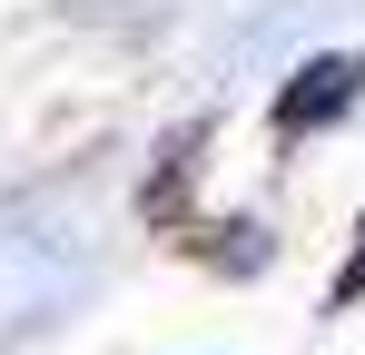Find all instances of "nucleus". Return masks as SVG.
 Here are the masks:
<instances>
[{
  "mask_svg": "<svg viewBox=\"0 0 365 355\" xmlns=\"http://www.w3.org/2000/svg\"><path fill=\"white\" fill-rule=\"evenodd\" d=\"M356 237H365V227H356ZM356 296H365V247H356V267L336 277V306H356Z\"/></svg>",
  "mask_w": 365,
  "mask_h": 355,
  "instance_id": "2",
  "label": "nucleus"
},
{
  "mask_svg": "<svg viewBox=\"0 0 365 355\" xmlns=\"http://www.w3.org/2000/svg\"><path fill=\"white\" fill-rule=\"evenodd\" d=\"M346 99H356V59H306L297 89L277 99V118H287V128H316V118H336Z\"/></svg>",
  "mask_w": 365,
  "mask_h": 355,
  "instance_id": "1",
  "label": "nucleus"
}]
</instances>
